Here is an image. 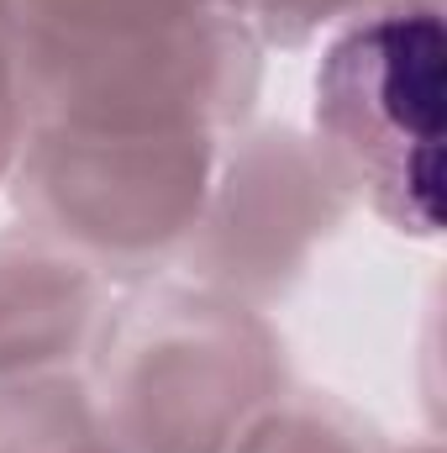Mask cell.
Masks as SVG:
<instances>
[{
	"instance_id": "obj_1",
	"label": "cell",
	"mask_w": 447,
	"mask_h": 453,
	"mask_svg": "<svg viewBox=\"0 0 447 453\" xmlns=\"http://www.w3.org/2000/svg\"><path fill=\"white\" fill-rule=\"evenodd\" d=\"M85 385L126 453H231L295 374L269 311L158 274L116 290Z\"/></svg>"
},
{
	"instance_id": "obj_7",
	"label": "cell",
	"mask_w": 447,
	"mask_h": 453,
	"mask_svg": "<svg viewBox=\"0 0 447 453\" xmlns=\"http://www.w3.org/2000/svg\"><path fill=\"white\" fill-rule=\"evenodd\" d=\"M0 453H126L85 374L0 385Z\"/></svg>"
},
{
	"instance_id": "obj_12",
	"label": "cell",
	"mask_w": 447,
	"mask_h": 453,
	"mask_svg": "<svg viewBox=\"0 0 447 453\" xmlns=\"http://www.w3.org/2000/svg\"><path fill=\"white\" fill-rule=\"evenodd\" d=\"M395 453H443V449H437V438H400Z\"/></svg>"
},
{
	"instance_id": "obj_3",
	"label": "cell",
	"mask_w": 447,
	"mask_h": 453,
	"mask_svg": "<svg viewBox=\"0 0 447 453\" xmlns=\"http://www.w3.org/2000/svg\"><path fill=\"white\" fill-rule=\"evenodd\" d=\"M222 142L211 132H90L32 121L5 196L16 222L58 237L111 285H142L179 264L211 201Z\"/></svg>"
},
{
	"instance_id": "obj_2",
	"label": "cell",
	"mask_w": 447,
	"mask_h": 453,
	"mask_svg": "<svg viewBox=\"0 0 447 453\" xmlns=\"http://www.w3.org/2000/svg\"><path fill=\"white\" fill-rule=\"evenodd\" d=\"M311 74V137L352 206L395 237H443V96L447 5L379 0L327 32Z\"/></svg>"
},
{
	"instance_id": "obj_11",
	"label": "cell",
	"mask_w": 447,
	"mask_h": 453,
	"mask_svg": "<svg viewBox=\"0 0 447 453\" xmlns=\"http://www.w3.org/2000/svg\"><path fill=\"white\" fill-rule=\"evenodd\" d=\"M32 132V106H27V69H21V37L16 21L0 0V190L11 180V164Z\"/></svg>"
},
{
	"instance_id": "obj_5",
	"label": "cell",
	"mask_w": 447,
	"mask_h": 453,
	"mask_svg": "<svg viewBox=\"0 0 447 453\" xmlns=\"http://www.w3.org/2000/svg\"><path fill=\"white\" fill-rule=\"evenodd\" d=\"M352 211V190L311 127L247 121L222 142L211 201L169 274L269 311L306 280Z\"/></svg>"
},
{
	"instance_id": "obj_9",
	"label": "cell",
	"mask_w": 447,
	"mask_h": 453,
	"mask_svg": "<svg viewBox=\"0 0 447 453\" xmlns=\"http://www.w3.org/2000/svg\"><path fill=\"white\" fill-rule=\"evenodd\" d=\"M231 0H5L16 32L58 37V32H111V27H148L179 21L195 11H216Z\"/></svg>"
},
{
	"instance_id": "obj_8",
	"label": "cell",
	"mask_w": 447,
	"mask_h": 453,
	"mask_svg": "<svg viewBox=\"0 0 447 453\" xmlns=\"http://www.w3.org/2000/svg\"><path fill=\"white\" fill-rule=\"evenodd\" d=\"M400 438H390L368 411L342 401L332 390L290 385L231 453H395Z\"/></svg>"
},
{
	"instance_id": "obj_10",
	"label": "cell",
	"mask_w": 447,
	"mask_h": 453,
	"mask_svg": "<svg viewBox=\"0 0 447 453\" xmlns=\"http://www.w3.org/2000/svg\"><path fill=\"white\" fill-rule=\"evenodd\" d=\"M379 0H231V11L253 27V37L263 48H316L327 32L342 21H352L358 11H368Z\"/></svg>"
},
{
	"instance_id": "obj_6",
	"label": "cell",
	"mask_w": 447,
	"mask_h": 453,
	"mask_svg": "<svg viewBox=\"0 0 447 453\" xmlns=\"http://www.w3.org/2000/svg\"><path fill=\"white\" fill-rule=\"evenodd\" d=\"M116 290L58 237L27 222L0 226V385L85 374Z\"/></svg>"
},
{
	"instance_id": "obj_4",
	"label": "cell",
	"mask_w": 447,
	"mask_h": 453,
	"mask_svg": "<svg viewBox=\"0 0 447 453\" xmlns=\"http://www.w3.org/2000/svg\"><path fill=\"white\" fill-rule=\"evenodd\" d=\"M16 37L32 121L53 127L231 137L263 96L269 48L231 5L148 27Z\"/></svg>"
}]
</instances>
